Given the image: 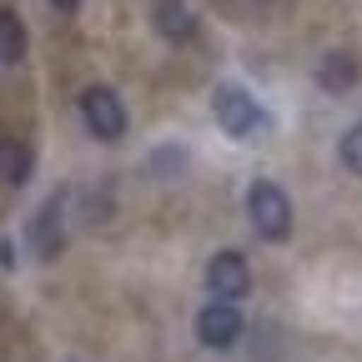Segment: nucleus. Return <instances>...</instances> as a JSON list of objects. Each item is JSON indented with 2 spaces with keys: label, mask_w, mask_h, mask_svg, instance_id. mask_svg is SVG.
Listing matches in <instances>:
<instances>
[{
  "label": "nucleus",
  "mask_w": 362,
  "mask_h": 362,
  "mask_svg": "<svg viewBox=\"0 0 362 362\" xmlns=\"http://www.w3.org/2000/svg\"><path fill=\"white\" fill-rule=\"evenodd\" d=\"M247 216L262 242H287L292 237V197L277 181H252L247 187Z\"/></svg>",
  "instance_id": "obj_1"
},
{
  "label": "nucleus",
  "mask_w": 362,
  "mask_h": 362,
  "mask_svg": "<svg viewBox=\"0 0 362 362\" xmlns=\"http://www.w3.org/2000/svg\"><path fill=\"white\" fill-rule=\"evenodd\" d=\"M211 116L226 136H237V141H252V136L262 131V106L252 90H242L237 81H221L211 90Z\"/></svg>",
  "instance_id": "obj_2"
},
{
  "label": "nucleus",
  "mask_w": 362,
  "mask_h": 362,
  "mask_svg": "<svg viewBox=\"0 0 362 362\" xmlns=\"http://www.w3.org/2000/svg\"><path fill=\"white\" fill-rule=\"evenodd\" d=\"M81 121L96 141H121L126 126H131V116H126V106L111 86H86L81 90Z\"/></svg>",
  "instance_id": "obj_3"
},
{
  "label": "nucleus",
  "mask_w": 362,
  "mask_h": 362,
  "mask_svg": "<svg viewBox=\"0 0 362 362\" xmlns=\"http://www.w3.org/2000/svg\"><path fill=\"white\" fill-rule=\"evenodd\" d=\"M242 332H247V322H242V302H221V297H211V302L197 312V342H202L206 352H232V347L242 342Z\"/></svg>",
  "instance_id": "obj_4"
},
{
  "label": "nucleus",
  "mask_w": 362,
  "mask_h": 362,
  "mask_svg": "<svg viewBox=\"0 0 362 362\" xmlns=\"http://www.w3.org/2000/svg\"><path fill=\"white\" fill-rule=\"evenodd\" d=\"M206 292L211 297H221V302H242V297H252V267H247V257L242 252H216L211 262H206Z\"/></svg>",
  "instance_id": "obj_5"
},
{
  "label": "nucleus",
  "mask_w": 362,
  "mask_h": 362,
  "mask_svg": "<svg viewBox=\"0 0 362 362\" xmlns=\"http://www.w3.org/2000/svg\"><path fill=\"white\" fill-rule=\"evenodd\" d=\"M30 252L40 257V262H56L61 252H66V202L61 197H51V202H40V211L30 216Z\"/></svg>",
  "instance_id": "obj_6"
},
{
  "label": "nucleus",
  "mask_w": 362,
  "mask_h": 362,
  "mask_svg": "<svg viewBox=\"0 0 362 362\" xmlns=\"http://www.w3.org/2000/svg\"><path fill=\"white\" fill-rule=\"evenodd\" d=\"M151 25H156V35L171 40V45H187V40L197 35V16H192L187 0H156V6H151Z\"/></svg>",
  "instance_id": "obj_7"
},
{
  "label": "nucleus",
  "mask_w": 362,
  "mask_h": 362,
  "mask_svg": "<svg viewBox=\"0 0 362 362\" xmlns=\"http://www.w3.org/2000/svg\"><path fill=\"white\" fill-rule=\"evenodd\" d=\"M357 81H362V71H357V56H347V51H327L317 61V86H322L327 96H347Z\"/></svg>",
  "instance_id": "obj_8"
},
{
  "label": "nucleus",
  "mask_w": 362,
  "mask_h": 362,
  "mask_svg": "<svg viewBox=\"0 0 362 362\" xmlns=\"http://www.w3.org/2000/svg\"><path fill=\"white\" fill-rule=\"evenodd\" d=\"M30 176H35L30 141H21V136H0V181H6V187H25Z\"/></svg>",
  "instance_id": "obj_9"
},
{
  "label": "nucleus",
  "mask_w": 362,
  "mask_h": 362,
  "mask_svg": "<svg viewBox=\"0 0 362 362\" xmlns=\"http://www.w3.org/2000/svg\"><path fill=\"white\" fill-rule=\"evenodd\" d=\"M30 51V35H25V21L11 11V6H0V66H21Z\"/></svg>",
  "instance_id": "obj_10"
},
{
  "label": "nucleus",
  "mask_w": 362,
  "mask_h": 362,
  "mask_svg": "<svg viewBox=\"0 0 362 362\" xmlns=\"http://www.w3.org/2000/svg\"><path fill=\"white\" fill-rule=\"evenodd\" d=\"M337 161H342L352 176H362V121H352V126L342 131V141H337Z\"/></svg>",
  "instance_id": "obj_11"
},
{
  "label": "nucleus",
  "mask_w": 362,
  "mask_h": 362,
  "mask_svg": "<svg viewBox=\"0 0 362 362\" xmlns=\"http://www.w3.org/2000/svg\"><path fill=\"white\" fill-rule=\"evenodd\" d=\"M181 166H187V151H181V146H161L156 156H151V171L166 181V176H176Z\"/></svg>",
  "instance_id": "obj_12"
},
{
  "label": "nucleus",
  "mask_w": 362,
  "mask_h": 362,
  "mask_svg": "<svg viewBox=\"0 0 362 362\" xmlns=\"http://www.w3.org/2000/svg\"><path fill=\"white\" fill-rule=\"evenodd\" d=\"M0 267H6V272H11V267H16V247H11V242H6V237H0Z\"/></svg>",
  "instance_id": "obj_13"
},
{
  "label": "nucleus",
  "mask_w": 362,
  "mask_h": 362,
  "mask_svg": "<svg viewBox=\"0 0 362 362\" xmlns=\"http://www.w3.org/2000/svg\"><path fill=\"white\" fill-rule=\"evenodd\" d=\"M51 6H56V11H66V16H71V11H81V6H86V0H51Z\"/></svg>",
  "instance_id": "obj_14"
}]
</instances>
